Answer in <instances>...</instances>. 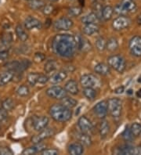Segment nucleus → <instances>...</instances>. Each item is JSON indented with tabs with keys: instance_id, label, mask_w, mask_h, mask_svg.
<instances>
[{
	"instance_id": "cd10ccee",
	"label": "nucleus",
	"mask_w": 141,
	"mask_h": 155,
	"mask_svg": "<svg viewBox=\"0 0 141 155\" xmlns=\"http://www.w3.org/2000/svg\"><path fill=\"white\" fill-rule=\"evenodd\" d=\"M77 100L72 98V97H67V96L61 100V104L65 106L66 107L69 108V109H72V108L75 107L77 106Z\"/></svg>"
},
{
	"instance_id": "a19ab883",
	"label": "nucleus",
	"mask_w": 141,
	"mask_h": 155,
	"mask_svg": "<svg viewBox=\"0 0 141 155\" xmlns=\"http://www.w3.org/2000/svg\"><path fill=\"white\" fill-rule=\"evenodd\" d=\"M30 65L31 62L28 60H23L21 61H19L18 68H17V70L16 72H21H21H23L24 71L26 70V69H28Z\"/></svg>"
},
{
	"instance_id": "7c9ffc66",
	"label": "nucleus",
	"mask_w": 141,
	"mask_h": 155,
	"mask_svg": "<svg viewBox=\"0 0 141 155\" xmlns=\"http://www.w3.org/2000/svg\"><path fill=\"white\" fill-rule=\"evenodd\" d=\"M82 93L88 100H93L96 97V91L94 88H84Z\"/></svg>"
},
{
	"instance_id": "4c0bfd02",
	"label": "nucleus",
	"mask_w": 141,
	"mask_h": 155,
	"mask_svg": "<svg viewBox=\"0 0 141 155\" xmlns=\"http://www.w3.org/2000/svg\"><path fill=\"white\" fill-rule=\"evenodd\" d=\"M106 45H107V41L105 38L103 37H99L96 41V48L100 52L103 51L106 49Z\"/></svg>"
},
{
	"instance_id": "412c9836",
	"label": "nucleus",
	"mask_w": 141,
	"mask_h": 155,
	"mask_svg": "<svg viewBox=\"0 0 141 155\" xmlns=\"http://www.w3.org/2000/svg\"><path fill=\"white\" fill-rule=\"evenodd\" d=\"M117 154L122 155H133L134 153V147L129 144H124L118 148L117 151L115 152Z\"/></svg>"
},
{
	"instance_id": "3c124183",
	"label": "nucleus",
	"mask_w": 141,
	"mask_h": 155,
	"mask_svg": "<svg viewBox=\"0 0 141 155\" xmlns=\"http://www.w3.org/2000/svg\"><path fill=\"white\" fill-rule=\"evenodd\" d=\"M124 92H125V87L123 86V85L119 86V87L116 88V89H115V93H116V94H122V93H123Z\"/></svg>"
},
{
	"instance_id": "c9c22d12",
	"label": "nucleus",
	"mask_w": 141,
	"mask_h": 155,
	"mask_svg": "<svg viewBox=\"0 0 141 155\" xmlns=\"http://www.w3.org/2000/svg\"><path fill=\"white\" fill-rule=\"evenodd\" d=\"M130 130L134 137H138L141 135V124L138 122L133 123L130 126Z\"/></svg>"
},
{
	"instance_id": "f704fd0d",
	"label": "nucleus",
	"mask_w": 141,
	"mask_h": 155,
	"mask_svg": "<svg viewBox=\"0 0 141 155\" xmlns=\"http://www.w3.org/2000/svg\"><path fill=\"white\" fill-rule=\"evenodd\" d=\"M122 136L126 142H132L134 140L133 134L132 133L130 128H129V127H126V129H125V130L122 133Z\"/></svg>"
},
{
	"instance_id": "bb28decb",
	"label": "nucleus",
	"mask_w": 141,
	"mask_h": 155,
	"mask_svg": "<svg viewBox=\"0 0 141 155\" xmlns=\"http://www.w3.org/2000/svg\"><path fill=\"white\" fill-rule=\"evenodd\" d=\"M15 32L17 35V38L21 40V42H25L28 38V35L25 31V30L23 28V27L21 25H17L15 28Z\"/></svg>"
},
{
	"instance_id": "bf43d9fd",
	"label": "nucleus",
	"mask_w": 141,
	"mask_h": 155,
	"mask_svg": "<svg viewBox=\"0 0 141 155\" xmlns=\"http://www.w3.org/2000/svg\"><path fill=\"white\" fill-rule=\"evenodd\" d=\"M27 1H28V2H29V1H31V0H27Z\"/></svg>"
},
{
	"instance_id": "4468645a",
	"label": "nucleus",
	"mask_w": 141,
	"mask_h": 155,
	"mask_svg": "<svg viewBox=\"0 0 141 155\" xmlns=\"http://www.w3.org/2000/svg\"><path fill=\"white\" fill-rule=\"evenodd\" d=\"M94 113L96 114L99 118L103 119L108 113V108H107V101L102 100L100 102L96 104V106L93 107Z\"/></svg>"
},
{
	"instance_id": "79ce46f5",
	"label": "nucleus",
	"mask_w": 141,
	"mask_h": 155,
	"mask_svg": "<svg viewBox=\"0 0 141 155\" xmlns=\"http://www.w3.org/2000/svg\"><path fill=\"white\" fill-rule=\"evenodd\" d=\"M93 13L97 16L99 19H102V10H103V6L100 2H94L93 6H92Z\"/></svg>"
},
{
	"instance_id": "4be33fe9",
	"label": "nucleus",
	"mask_w": 141,
	"mask_h": 155,
	"mask_svg": "<svg viewBox=\"0 0 141 155\" xmlns=\"http://www.w3.org/2000/svg\"><path fill=\"white\" fill-rule=\"evenodd\" d=\"M98 31H99V26L97 24H87L85 25L82 28L83 33L89 36L98 32Z\"/></svg>"
},
{
	"instance_id": "4d7b16f0",
	"label": "nucleus",
	"mask_w": 141,
	"mask_h": 155,
	"mask_svg": "<svg viewBox=\"0 0 141 155\" xmlns=\"http://www.w3.org/2000/svg\"><path fill=\"white\" fill-rule=\"evenodd\" d=\"M127 93H128V94H132V93H133V90H132V89H129V90L127 91Z\"/></svg>"
},
{
	"instance_id": "ddd939ff",
	"label": "nucleus",
	"mask_w": 141,
	"mask_h": 155,
	"mask_svg": "<svg viewBox=\"0 0 141 155\" xmlns=\"http://www.w3.org/2000/svg\"><path fill=\"white\" fill-rule=\"evenodd\" d=\"M55 134V132L53 129L50 128H45L43 130L41 131V133H39L36 136H33L32 138V142L34 144H37L41 143L42 141H43L45 139H48L51 136H53Z\"/></svg>"
},
{
	"instance_id": "f8f14e48",
	"label": "nucleus",
	"mask_w": 141,
	"mask_h": 155,
	"mask_svg": "<svg viewBox=\"0 0 141 155\" xmlns=\"http://www.w3.org/2000/svg\"><path fill=\"white\" fill-rule=\"evenodd\" d=\"M48 123H49V118L46 116H40V117L35 116L32 118L33 128L35 130L38 131V132L45 129L48 125Z\"/></svg>"
},
{
	"instance_id": "1a4fd4ad",
	"label": "nucleus",
	"mask_w": 141,
	"mask_h": 155,
	"mask_svg": "<svg viewBox=\"0 0 141 155\" xmlns=\"http://www.w3.org/2000/svg\"><path fill=\"white\" fill-rule=\"evenodd\" d=\"M131 25V20L126 16H119L112 22V28L115 31H122L128 28Z\"/></svg>"
},
{
	"instance_id": "c85d7f7f",
	"label": "nucleus",
	"mask_w": 141,
	"mask_h": 155,
	"mask_svg": "<svg viewBox=\"0 0 141 155\" xmlns=\"http://www.w3.org/2000/svg\"><path fill=\"white\" fill-rule=\"evenodd\" d=\"M45 6V2L42 0H31L28 2V6L33 10H42Z\"/></svg>"
},
{
	"instance_id": "39448f33",
	"label": "nucleus",
	"mask_w": 141,
	"mask_h": 155,
	"mask_svg": "<svg viewBox=\"0 0 141 155\" xmlns=\"http://www.w3.org/2000/svg\"><path fill=\"white\" fill-rule=\"evenodd\" d=\"M108 113L114 118H119L122 115V101L119 98H111L107 101Z\"/></svg>"
},
{
	"instance_id": "09e8293b",
	"label": "nucleus",
	"mask_w": 141,
	"mask_h": 155,
	"mask_svg": "<svg viewBox=\"0 0 141 155\" xmlns=\"http://www.w3.org/2000/svg\"><path fill=\"white\" fill-rule=\"evenodd\" d=\"M45 57L43 53H35V55L34 60L36 63H41L42 61H43L44 60H45Z\"/></svg>"
},
{
	"instance_id": "f257e3e1",
	"label": "nucleus",
	"mask_w": 141,
	"mask_h": 155,
	"mask_svg": "<svg viewBox=\"0 0 141 155\" xmlns=\"http://www.w3.org/2000/svg\"><path fill=\"white\" fill-rule=\"evenodd\" d=\"M52 49L56 55L61 57H73L77 50L76 38L72 35H57L52 41Z\"/></svg>"
},
{
	"instance_id": "5fc2aeb1",
	"label": "nucleus",
	"mask_w": 141,
	"mask_h": 155,
	"mask_svg": "<svg viewBox=\"0 0 141 155\" xmlns=\"http://www.w3.org/2000/svg\"><path fill=\"white\" fill-rule=\"evenodd\" d=\"M136 96H137L138 97H139V98H141V89H139V90H138V92L136 93Z\"/></svg>"
},
{
	"instance_id": "7ed1b4c3",
	"label": "nucleus",
	"mask_w": 141,
	"mask_h": 155,
	"mask_svg": "<svg viewBox=\"0 0 141 155\" xmlns=\"http://www.w3.org/2000/svg\"><path fill=\"white\" fill-rule=\"evenodd\" d=\"M137 6L133 0H122L114 9V12L120 16H126L129 13L136 11Z\"/></svg>"
},
{
	"instance_id": "dca6fc26",
	"label": "nucleus",
	"mask_w": 141,
	"mask_h": 155,
	"mask_svg": "<svg viewBox=\"0 0 141 155\" xmlns=\"http://www.w3.org/2000/svg\"><path fill=\"white\" fill-rule=\"evenodd\" d=\"M67 77H68L67 71L61 70L59 71L58 72H56V73H55V74H53V75L51 76L49 78V81L52 84H59L64 81L67 78Z\"/></svg>"
},
{
	"instance_id": "6ab92c4d",
	"label": "nucleus",
	"mask_w": 141,
	"mask_h": 155,
	"mask_svg": "<svg viewBox=\"0 0 141 155\" xmlns=\"http://www.w3.org/2000/svg\"><path fill=\"white\" fill-rule=\"evenodd\" d=\"M64 89L67 91V93H69L70 94L77 95L79 93V86L77 81L75 80H69L68 82H66Z\"/></svg>"
},
{
	"instance_id": "5701e85b",
	"label": "nucleus",
	"mask_w": 141,
	"mask_h": 155,
	"mask_svg": "<svg viewBox=\"0 0 141 155\" xmlns=\"http://www.w3.org/2000/svg\"><path fill=\"white\" fill-rule=\"evenodd\" d=\"M13 76H14V74L13 71H7L6 72H3L2 74H0V85H4L9 83V81L13 80Z\"/></svg>"
},
{
	"instance_id": "a878e982",
	"label": "nucleus",
	"mask_w": 141,
	"mask_h": 155,
	"mask_svg": "<svg viewBox=\"0 0 141 155\" xmlns=\"http://www.w3.org/2000/svg\"><path fill=\"white\" fill-rule=\"evenodd\" d=\"M113 13H114V8L111 6H105L103 7L102 10V19L105 21H109L112 17Z\"/></svg>"
},
{
	"instance_id": "de8ad7c7",
	"label": "nucleus",
	"mask_w": 141,
	"mask_h": 155,
	"mask_svg": "<svg viewBox=\"0 0 141 155\" xmlns=\"http://www.w3.org/2000/svg\"><path fill=\"white\" fill-rule=\"evenodd\" d=\"M8 117L7 110H5L4 108L0 107V121H3Z\"/></svg>"
},
{
	"instance_id": "8fccbe9b",
	"label": "nucleus",
	"mask_w": 141,
	"mask_h": 155,
	"mask_svg": "<svg viewBox=\"0 0 141 155\" xmlns=\"http://www.w3.org/2000/svg\"><path fill=\"white\" fill-rule=\"evenodd\" d=\"M9 57V52L6 49H3L0 51V60L1 61H6Z\"/></svg>"
},
{
	"instance_id": "72a5a7b5",
	"label": "nucleus",
	"mask_w": 141,
	"mask_h": 155,
	"mask_svg": "<svg viewBox=\"0 0 141 155\" xmlns=\"http://www.w3.org/2000/svg\"><path fill=\"white\" fill-rule=\"evenodd\" d=\"M56 68H57V64H56V61L50 60V61H48L45 63L44 70L46 73H51V72L54 71Z\"/></svg>"
},
{
	"instance_id": "13d9d810",
	"label": "nucleus",
	"mask_w": 141,
	"mask_h": 155,
	"mask_svg": "<svg viewBox=\"0 0 141 155\" xmlns=\"http://www.w3.org/2000/svg\"><path fill=\"white\" fill-rule=\"evenodd\" d=\"M49 1H53V2H54V1H57V0H49Z\"/></svg>"
},
{
	"instance_id": "a211bd4d",
	"label": "nucleus",
	"mask_w": 141,
	"mask_h": 155,
	"mask_svg": "<svg viewBox=\"0 0 141 155\" xmlns=\"http://www.w3.org/2000/svg\"><path fill=\"white\" fill-rule=\"evenodd\" d=\"M68 153L72 155H81L84 153L83 145L80 143H74L68 147Z\"/></svg>"
},
{
	"instance_id": "c756f323",
	"label": "nucleus",
	"mask_w": 141,
	"mask_h": 155,
	"mask_svg": "<svg viewBox=\"0 0 141 155\" xmlns=\"http://www.w3.org/2000/svg\"><path fill=\"white\" fill-rule=\"evenodd\" d=\"M106 49L110 52H115L119 49V42L115 38H111L107 41Z\"/></svg>"
},
{
	"instance_id": "9b49d317",
	"label": "nucleus",
	"mask_w": 141,
	"mask_h": 155,
	"mask_svg": "<svg viewBox=\"0 0 141 155\" xmlns=\"http://www.w3.org/2000/svg\"><path fill=\"white\" fill-rule=\"evenodd\" d=\"M78 125L82 133L90 134L93 131V125L86 116H82L78 120Z\"/></svg>"
},
{
	"instance_id": "20e7f679",
	"label": "nucleus",
	"mask_w": 141,
	"mask_h": 155,
	"mask_svg": "<svg viewBox=\"0 0 141 155\" xmlns=\"http://www.w3.org/2000/svg\"><path fill=\"white\" fill-rule=\"evenodd\" d=\"M107 64L110 68H113L114 70L119 73H123L126 68V62L125 58L122 56L113 55L107 58Z\"/></svg>"
},
{
	"instance_id": "680f3d73",
	"label": "nucleus",
	"mask_w": 141,
	"mask_h": 155,
	"mask_svg": "<svg viewBox=\"0 0 141 155\" xmlns=\"http://www.w3.org/2000/svg\"><path fill=\"white\" fill-rule=\"evenodd\" d=\"M0 1H1V0H0Z\"/></svg>"
},
{
	"instance_id": "e433bc0d",
	"label": "nucleus",
	"mask_w": 141,
	"mask_h": 155,
	"mask_svg": "<svg viewBox=\"0 0 141 155\" xmlns=\"http://www.w3.org/2000/svg\"><path fill=\"white\" fill-rule=\"evenodd\" d=\"M1 40H2V43L5 46H9L11 44L12 41H13L12 34L9 32L2 33V35L1 36Z\"/></svg>"
},
{
	"instance_id": "f3484780",
	"label": "nucleus",
	"mask_w": 141,
	"mask_h": 155,
	"mask_svg": "<svg viewBox=\"0 0 141 155\" xmlns=\"http://www.w3.org/2000/svg\"><path fill=\"white\" fill-rule=\"evenodd\" d=\"M45 149V145L44 144H41V143L37 144H35V146H32L31 147H28L27 149L24 150L22 151V154H27V155H31V154H35L37 153H40L43 150Z\"/></svg>"
},
{
	"instance_id": "473e14b6",
	"label": "nucleus",
	"mask_w": 141,
	"mask_h": 155,
	"mask_svg": "<svg viewBox=\"0 0 141 155\" xmlns=\"http://www.w3.org/2000/svg\"><path fill=\"white\" fill-rule=\"evenodd\" d=\"M40 74H39V73H30V74H28V77H27L28 83L32 85V86L35 85L37 83H39Z\"/></svg>"
},
{
	"instance_id": "c03bdc74",
	"label": "nucleus",
	"mask_w": 141,
	"mask_h": 155,
	"mask_svg": "<svg viewBox=\"0 0 141 155\" xmlns=\"http://www.w3.org/2000/svg\"><path fill=\"white\" fill-rule=\"evenodd\" d=\"M42 13H43L45 15L49 16L53 12L54 7H53L52 5H45V6H43V8L42 9Z\"/></svg>"
},
{
	"instance_id": "0eeeda50",
	"label": "nucleus",
	"mask_w": 141,
	"mask_h": 155,
	"mask_svg": "<svg viewBox=\"0 0 141 155\" xmlns=\"http://www.w3.org/2000/svg\"><path fill=\"white\" fill-rule=\"evenodd\" d=\"M130 53L136 57H141V36L135 35L130 39L129 43Z\"/></svg>"
},
{
	"instance_id": "864d4df0",
	"label": "nucleus",
	"mask_w": 141,
	"mask_h": 155,
	"mask_svg": "<svg viewBox=\"0 0 141 155\" xmlns=\"http://www.w3.org/2000/svg\"><path fill=\"white\" fill-rule=\"evenodd\" d=\"M136 22H137L138 25H141V13L139 14V15L137 16V17H136Z\"/></svg>"
},
{
	"instance_id": "b1692460",
	"label": "nucleus",
	"mask_w": 141,
	"mask_h": 155,
	"mask_svg": "<svg viewBox=\"0 0 141 155\" xmlns=\"http://www.w3.org/2000/svg\"><path fill=\"white\" fill-rule=\"evenodd\" d=\"M99 20L100 19L98 18L97 16L92 12V13L84 16L81 19V21L84 25H87V24H96L99 21Z\"/></svg>"
},
{
	"instance_id": "ea45409f",
	"label": "nucleus",
	"mask_w": 141,
	"mask_h": 155,
	"mask_svg": "<svg viewBox=\"0 0 141 155\" xmlns=\"http://www.w3.org/2000/svg\"><path fill=\"white\" fill-rule=\"evenodd\" d=\"M29 93H30L29 88H28L27 85H25L19 86L18 89H17V94L18 95L19 97H27V96L29 95Z\"/></svg>"
},
{
	"instance_id": "603ef678",
	"label": "nucleus",
	"mask_w": 141,
	"mask_h": 155,
	"mask_svg": "<svg viewBox=\"0 0 141 155\" xmlns=\"http://www.w3.org/2000/svg\"><path fill=\"white\" fill-rule=\"evenodd\" d=\"M134 155H141V146L134 147Z\"/></svg>"
},
{
	"instance_id": "052dcab7",
	"label": "nucleus",
	"mask_w": 141,
	"mask_h": 155,
	"mask_svg": "<svg viewBox=\"0 0 141 155\" xmlns=\"http://www.w3.org/2000/svg\"><path fill=\"white\" fill-rule=\"evenodd\" d=\"M0 129H1V125H0Z\"/></svg>"
},
{
	"instance_id": "9d476101",
	"label": "nucleus",
	"mask_w": 141,
	"mask_h": 155,
	"mask_svg": "<svg viewBox=\"0 0 141 155\" xmlns=\"http://www.w3.org/2000/svg\"><path fill=\"white\" fill-rule=\"evenodd\" d=\"M73 21L68 17H60L53 24V28L56 31H68L73 27Z\"/></svg>"
},
{
	"instance_id": "2eb2a0df",
	"label": "nucleus",
	"mask_w": 141,
	"mask_h": 155,
	"mask_svg": "<svg viewBox=\"0 0 141 155\" xmlns=\"http://www.w3.org/2000/svg\"><path fill=\"white\" fill-rule=\"evenodd\" d=\"M25 27L28 30H32L34 28L41 29L42 28V25L39 20L33 17H28L25 21Z\"/></svg>"
},
{
	"instance_id": "a18cd8bd",
	"label": "nucleus",
	"mask_w": 141,
	"mask_h": 155,
	"mask_svg": "<svg viewBox=\"0 0 141 155\" xmlns=\"http://www.w3.org/2000/svg\"><path fill=\"white\" fill-rule=\"evenodd\" d=\"M13 152L8 147H0V155H12Z\"/></svg>"
},
{
	"instance_id": "6e6d98bb",
	"label": "nucleus",
	"mask_w": 141,
	"mask_h": 155,
	"mask_svg": "<svg viewBox=\"0 0 141 155\" xmlns=\"http://www.w3.org/2000/svg\"><path fill=\"white\" fill-rule=\"evenodd\" d=\"M79 3L81 4V6H84L85 0H79Z\"/></svg>"
},
{
	"instance_id": "49530a36",
	"label": "nucleus",
	"mask_w": 141,
	"mask_h": 155,
	"mask_svg": "<svg viewBox=\"0 0 141 155\" xmlns=\"http://www.w3.org/2000/svg\"><path fill=\"white\" fill-rule=\"evenodd\" d=\"M42 155H56L59 153V151L56 149H45L40 152Z\"/></svg>"
},
{
	"instance_id": "37998d69",
	"label": "nucleus",
	"mask_w": 141,
	"mask_h": 155,
	"mask_svg": "<svg viewBox=\"0 0 141 155\" xmlns=\"http://www.w3.org/2000/svg\"><path fill=\"white\" fill-rule=\"evenodd\" d=\"M82 8L79 7V6H73V7H71L68 10V13L72 17H78L82 13Z\"/></svg>"
},
{
	"instance_id": "423d86ee",
	"label": "nucleus",
	"mask_w": 141,
	"mask_h": 155,
	"mask_svg": "<svg viewBox=\"0 0 141 155\" xmlns=\"http://www.w3.org/2000/svg\"><path fill=\"white\" fill-rule=\"evenodd\" d=\"M80 83L83 88H95L100 84V79L92 74H84L80 78Z\"/></svg>"
},
{
	"instance_id": "f03ea898",
	"label": "nucleus",
	"mask_w": 141,
	"mask_h": 155,
	"mask_svg": "<svg viewBox=\"0 0 141 155\" xmlns=\"http://www.w3.org/2000/svg\"><path fill=\"white\" fill-rule=\"evenodd\" d=\"M49 114L56 121L65 122L72 118V111L62 104H54L49 109Z\"/></svg>"
},
{
	"instance_id": "58836bf2",
	"label": "nucleus",
	"mask_w": 141,
	"mask_h": 155,
	"mask_svg": "<svg viewBox=\"0 0 141 155\" xmlns=\"http://www.w3.org/2000/svg\"><path fill=\"white\" fill-rule=\"evenodd\" d=\"M2 107L4 108L7 111L12 110L13 109V107H14V101L10 98L6 99L4 101H2Z\"/></svg>"
},
{
	"instance_id": "2f4dec72",
	"label": "nucleus",
	"mask_w": 141,
	"mask_h": 155,
	"mask_svg": "<svg viewBox=\"0 0 141 155\" xmlns=\"http://www.w3.org/2000/svg\"><path fill=\"white\" fill-rule=\"evenodd\" d=\"M77 137L86 146H90L92 144V139L89 136V135L87 134V133H82V132L81 133H78Z\"/></svg>"
},
{
	"instance_id": "aec40b11",
	"label": "nucleus",
	"mask_w": 141,
	"mask_h": 155,
	"mask_svg": "<svg viewBox=\"0 0 141 155\" xmlns=\"http://www.w3.org/2000/svg\"><path fill=\"white\" fill-rule=\"evenodd\" d=\"M94 71L100 75H107L111 72L110 66L104 63H99L94 67Z\"/></svg>"
},
{
	"instance_id": "393cba45",
	"label": "nucleus",
	"mask_w": 141,
	"mask_h": 155,
	"mask_svg": "<svg viewBox=\"0 0 141 155\" xmlns=\"http://www.w3.org/2000/svg\"><path fill=\"white\" fill-rule=\"evenodd\" d=\"M110 130V125L108 121H106V120H103L100 123V135L101 139L106 138L109 133Z\"/></svg>"
},
{
	"instance_id": "6e6552de",
	"label": "nucleus",
	"mask_w": 141,
	"mask_h": 155,
	"mask_svg": "<svg viewBox=\"0 0 141 155\" xmlns=\"http://www.w3.org/2000/svg\"><path fill=\"white\" fill-rule=\"evenodd\" d=\"M45 93L48 97L56 99V100H62L67 96V91L65 90V89L62 88L61 86H58V85L49 87V89H47Z\"/></svg>"
}]
</instances>
